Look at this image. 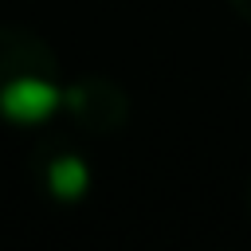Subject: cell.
<instances>
[{
	"label": "cell",
	"mask_w": 251,
	"mask_h": 251,
	"mask_svg": "<svg viewBox=\"0 0 251 251\" xmlns=\"http://www.w3.org/2000/svg\"><path fill=\"white\" fill-rule=\"evenodd\" d=\"M63 102V90L43 78H16L0 90V114L16 126H35Z\"/></svg>",
	"instance_id": "6da1fadb"
},
{
	"label": "cell",
	"mask_w": 251,
	"mask_h": 251,
	"mask_svg": "<svg viewBox=\"0 0 251 251\" xmlns=\"http://www.w3.org/2000/svg\"><path fill=\"white\" fill-rule=\"evenodd\" d=\"M47 184H51V192L59 200H78L86 192V184H90V169L78 157H59L47 169Z\"/></svg>",
	"instance_id": "7a4b0ae2"
}]
</instances>
